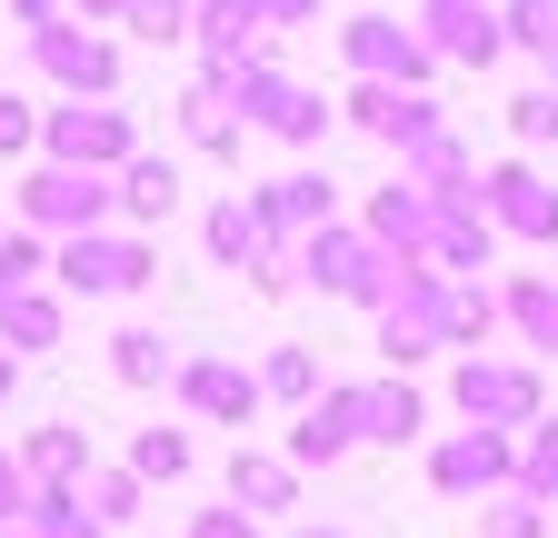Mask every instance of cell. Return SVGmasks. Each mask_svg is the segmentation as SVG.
I'll return each mask as SVG.
<instances>
[{"mask_svg": "<svg viewBox=\"0 0 558 538\" xmlns=\"http://www.w3.org/2000/svg\"><path fill=\"white\" fill-rule=\"evenodd\" d=\"M50 280L70 299H140L160 280V249H150V230H70V240H50Z\"/></svg>", "mask_w": 558, "mask_h": 538, "instance_id": "1", "label": "cell"}, {"mask_svg": "<svg viewBox=\"0 0 558 538\" xmlns=\"http://www.w3.org/2000/svg\"><path fill=\"white\" fill-rule=\"evenodd\" d=\"M11 220L40 230V240H70V230H110L120 220V180L110 170H60V160H31L21 189H11Z\"/></svg>", "mask_w": 558, "mask_h": 538, "instance_id": "2", "label": "cell"}, {"mask_svg": "<svg viewBox=\"0 0 558 538\" xmlns=\"http://www.w3.org/2000/svg\"><path fill=\"white\" fill-rule=\"evenodd\" d=\"M399 249H379L360 220H329V230H310L300 240V280L310 290H329V299H349V309H379L389 290H399Z\"/></svg>", "mask_w": 558, "mask_h": 538, "instance_id": "3", "label": "cell"}, {"mask_svg": "<svg viewBox=\"0 0 558 538\" xmlns=\"http://www.w3.org/2000/svg\"><path fill=\"white\" fill-rule=\"evenodd\" d=\"M439 350H449V269L409 259V269H399V290L379 299V359L409 379L418 359H439Z\"/></svg>", "mask_w": 558, "mask_h": 538, "instance_id": "4", "label": "cell"}, {"mask_svg": "<svg viewBox=\"0 0 558 538\" xmlns=\"http://www.w3.org/2000/svg\"><path fill=\"white\" fill-rule=\"evenodd\" d=\"M449 399H459L469 429H529V419H548L538 359H488V350H469V359L449 369Z\"/></svg>", "mask_w": 558, "mask_h": 538, "instance_id": "5", "label": "cell"}, {"mask_svg": "<svg viewBox=\"0 0 558 538\" xmlns=\"http://www.w3.org/2000/svg\"><path fill=\"white\" fill-rule=\"evenodd\" d=\"M130 150H140V120L120 100H60V110H40V160H60V170H110L120 180Z\"/></svg>", "mask_w": 558, "mask_h": 538, "instance_id": "6", "label": "cell"}, {"mask_svg": "<svg viewBox=\"0 0 558 538\" xmlns=\"http://www.w3.org/2000/svg\"><path fill=\"white\" fill-rule=\"evenodd\" d=\"M339 60H349V81H389V90H429V71H439V50L389 11L339 21Z\"/></svg>", "mask_w": 558, "mask_h": 538, "instance_id": "7", "label": "cell"}, {"mask_svg": "<svg viewBox=\"0 0 558 538\" xmlns=\"http://www.w3.org/2000/svg\"><path fill=\"white\" fill-rule=\"evenodd\" d=\"M31 71H40L60 100H120V50H110L90 21H50V30H31Z\"/></svg>", "mask_w": 558, "mask_h": 538, "instance_id": "8", "label": "cell"}, {"mask_svg": "<svg viewBox=\"0 0 558 538\" xmlns=\"http://www.w3.org/2000/svg\"><path fill=\"white\" fill-rule=\"evenodd\" d=\"M519 479V429H449L429 449V489L439 499H499Z\"/></svg>", "mask_w": 558, "mask_h": 538, "instance_id": "9", "label": "cell"}, {"mask_svg": "<svg viewBox=\"0 0 558 538\" xmlns=\"http://www.w3.org/2000/svg\"><path fill=\"white\" fill-rule=\"evenodd\" d=\"M170 389H180V409H190L199 429H250V419H259V369H240L230 350H190Z\"/></svg>", "mask_w": 558, "mask_h": 538, "instance_id": "10", "label": "cell"}, {"mask_svg": "<svg viewBox=\"0 0 558 538\" xmlns=\"http://www.w3.org/2000/svg\"><path fill=\"white\" fill-rule=\"evenodd\" d=\"M478 210L499 220V240H529V249H558V189L529 170V160H499L478 170Z\"/></svg>", "mask_w": 558, "mask_h": 538, "instance_id": "11", "label": "cell"}, {"mask_svg": "<svg viewBox=\"0 0 558 538\" xmlns=\"http://www.w3.org/2000/svg\"><path fill=\"white\" fill-rule=\"evenodd\" d=\"M418 40H429L439 60H459V71H488V60L509 50V30H499V0H418V21H409Z\"/></svg>", "mask_w": 558, "mask_h": 538, "instance_id": "12", "label": "cell"}, {"mask_svg": "<svg viewBox=\"0 0 558 538\" xmlns=\"http://www.w3.org/2000/svg\"><path fill=\"white\" fill-rule=\"evenodd\" d=\"M429 269H449V280H478L488 259H499V220L478 210V189L459 199H429V249H418Z\"/></svg>", "mask_w": 558, "mask_h": 538, "instance_id": "13", "label": "cell"}, {"mask_svg": "<svg viewBox=\"0 0 558 538\" xmlns=\"http://www.w3.org/2000/svg\"><path fill=\"white\" fill-rule=\"evenodd\" d=\"M250 210H259V230H269L279 249H300L310 230H329V220H339V180H329V170H290V180L250 189Z\"/></svg>", "mask_w": 558, "mask_h": 538, "instance_id": "14", "label": "cell"}, {"mask_svg": "<svg viewBox=\"0 0 558 538\" xmlns=\"http://www.w3.org/2000/svg\"><path fill=\"white\" fill-rule=\"evenodd\" d=\"M349 449H360V379H349V389H319L279 458H290V468H339Z\"/></svg>", "mask_w": 558, "mask_h": 538, "instance_id": "15", "label": "cell"}, {"mask_svg": "<svg viewBox=\"0 0 558 538\" xmlns=\"http://www.w3.org/2000/svg\"><path fill=\"white\" fill-rule=\"evenodd\" d=\"M418 429H429V399H418L399 369L389 379H360V439L369 449H418Z\"/></svg>", "mask_w": 558, "mask_h": 538, "instance_id": "16", "label": "cell"}, {"mask_svg": "<svg viewBox=\"0 0 558 538\" xmlns=\"http://www.w3.org/2000/svg\"><path fill=\"white\" fill-rule=\"evenodd\" d=\"M220 489H230V509H250V518H279V509H300V468H290V458H269V449H230Z\"/></svg>", "mask_w": 558, "mask_h": 538, "instance_id": "17", "label": "cell"}, {"mask_svg": "<svg viewBox=\"0 0 558 538\" xmlns=\"http://www.w3.org/2000/svg\"><path fill=\"white\" fill-rule=\"evenodd\" d=\"M360 230H369L379 249L418 259V249H429V189H418V180H389V189H369V210H360Z\"/></svg>", "mask_w": 558, "mask_h": 538, "instance_id": "18", "label": "cell"}, {"mask_svg": "<svg viewBox=\"0 0 558 538\" xmlns=\"http://www.w3.org/2000/svg\"><path fill=\"white\" fill-rule=\"evenodd\" d=\"M170 210H180V160L130 150V160H120V220H130V230H160Z\"/></svg>", "mask_w": 558, "mask_h": 538, "instance_id": "19", "label": "cell"}, {"mask_svg": "<svg viewBox=\"0 0 558 538\" xmlns=\"http://www.w3.org/2000/svg\"><path fill=\"white\" fill-rule=\"evenodd\" d=\"M21 468H31V489H81L90 479V429L81 419H50L21 439Z\"/></svg>", "mask_w": 558, "mask_h": 538, "instance_id": "20", "label": "cell"}, {"mask_svg": "<svg viewBox=\"0 0 558 538\" xmlns=\"http://www.w3.org/2000/svg\"><path fill=\"white\" fill-rule=\"evenodd\" d=\"M399 180H418L429 199H459V189H478V160H469L459 130H429V140H409V150H399Z\"/></svg>", "mask_w": 558, "mask_h": 538, "instance_id": "21", "label": "cell"}, {"mask_svg": "<svg viewBox=\"0 0 558 538\" xmlns=\"http://www.w3.org/2000/svg\"><path fill=\"white\" fill-rule=\"evenodd\" d=\"M499 309H509V329H519L538 359H558V280H548V269H509V280H499Z\"/></svg>", "mask_w": 558, "mask_h": 538, "instance_id": "22", "label": "cell"}, {"mask_svg": "<svg viewBox=\"0 0 558 538\" xmlns=\"http://www.w3.org/2000/svg\"><path fill=\"white\" fill-rule=\"evenodd\" d=\"M60 329H70L60 290H11V299H0V350H11V359H40V350H60Z\"/></svg>", "mask_w": 558, "mask_h": 538, "instance_id": "23", "label": "cell"}, {"mask_svg": "<svg viewBox=\"0 0 558 538\" xmlns=\"http://www.w3.org/2000/svg\"><path fill=\"white\" fill-rule=\"evenodd\" d=\"M199 249H209V269H250V259H269L279 240L259 230V210H250V189H240V199H220V210L199 220Z\"/></svg>", "mask_w": 558, "mask_h": 538, "instance_id": "24", "label": "cell"}, {"mask_svg": "<svg viewBox=\"0 0 558 538\" xmlns=\"http://www.w3.org/2000/svg\"><path fill=\"white\" fill-rule=\"evenodd\" d=\"M180 130H190V150L240 160V120H230V90H220V81H190V90H180Z\"/></svg>", "mask_w": 558, "mask_h": 538, "instance_id": "25", "label": "cell"}, {"mask_svg": "<svg viewBox=\"0 0 558 538\" xmlns=\"http://www.w3.org/2000/svg\"><path fill=\"white\" fill-rule=\"evenodd\" d=\"M110 379H120V389H170V379H180V350L160 340V329L130 319L120 340H110Z\"/></svg>", "mask_w": 558, "mask_h": 538, "instance_id": "26", "label": "cell"}, {"mask_svg": "<svg viewBox=\"0 0 558 538\" xmlns=\"http://www.w3.org/2000/svg\"><path fill=\"white\" fill-rule=\"evenodd\" d=\"M329 379H319V350L310 340H279L269 359H259V399H290V409H310Z\"/></svg>", "mask_w": 558, "mask_h": 538, "instance_id": "27", "label": "cell"}, {"mask_svg": "<svg viewBox=\"0 0 558 538\" xmlns=\"http://www.w3.org/2000/svg\"><path fill=\"white\" fill-rule=\"evenodd\" d=\"M81 509H90L100 528H130L140 509H150V479H130V458H120V468H100V458H90V479H81Z\"/></svg>", "mask_w": 558, "mask_h": 538, "instance_id": "28", "label": "cell"}, {"mask_svg": "<svg viewBox=\"0 0 558 538\" xmlns=\"http://www.w3.org/2000/svg\"><path fill=\"white\" fill-rule=\"evenodd\" d=\"M509 309H499V290L488 280H449V350L469 359V350H488V329H499Z\"/></svg>", "mask_w": 558, "mask_h": 538, "instance_id": "29", "label": "cell"}, {"mask_svg": "<svg viewBox=\"0 0 558 538\" xmlns=\"http://www.w3.org/2000/svg\"><path fill=\"white\" fill-rule=\"evenodd\" d=\"M31 538H110L90 509H81V489H31V518H21Z\"/></svg>", "mask_w": 558, "mask_h": 538, "instance_id": "30", "label": "cell"}, {"mask_svg": "<svg viewBox=\"0 0 558 538\" xmlns=\"http://www.w3.org/2000/svg\"><path fill=\"white\" fill-rule=\"evenodd\" d=\"M130 479H150V489L190 479V429H140L130 439Z\"/></svg>", "mask_w": 558, "mask_h": 538, "instance_id": "31", "label": "cell"}, {"mask_svg": "<svg viewBox=\"0 0 558 538\" xmlns=\"http://www.w3.org/2000/svg\"><path fill=\"white\" fill-rule=\"evenodd\" d=\"M509 489L558 499V419H529V429H519V479H509Z\"/></svg>", "mask_w": 558, "mask_h": 538, "instance_id": "32", "label": "cell"}, {"mask_svg": "<svg viewBox=\"0 0 558 538\" xmlns=\"http://www.w3.org/2000/svg\"><path fill=\"white\" fill-rule=\"evenodd\" d=\"M478 538H548V499H529V489H499L478 509Z\"/></svg>", "mask_w": 558, "mask_h": 538, "instance_id": "33", "label": "cell"}, {"mask_svg": "<svg viewBox=\"0 0 558 538\" xmlns=\"http://www.w3.org/2000/svg\"><path fill=\"white\" fill-rule=\"evenodd\" d=\"M50 280V240L40 230H0V299L11 290H40Z\"/></svg>", "mask_w": 558, "mask_h": 538, "instance_id": "34", "label": "cell"}, {"mask_svg": "<svg viewBox=\"0 0 558 538\" xmlns=\"http://www.w3.org/2000/svg\"><path fill=\"white\" fill-rule=\"evenodd\" d=\"M120 30H130V40H150V50H180V40H190V0H130Z\"/></svg>", "mask_w": 558, "mask_h": 538, "instance_id": "35", "label": "cell"}, {"mask_svg": "<svg viewBox=\"0 0 558 538\" xmlns=\"http://www.w3.org/2000/svg\"><path fill=\"white\" fill-rule=\"evenodd\" d=\"M509 140H519V150H548V140H558V90H548V81L509 100Z\"/></svg>", "mask_w": 558, "mask_h": 538, "instance_id": "36", "label": "cell"}, {"mask_svg": "<svg viewBox=\"0 0 558 538\" xmlns=\"http://www.w3.org/2000/svg\"><path fill=\"white\" fill-rule=\"evenodd\" d=\"M339 120H349V130H369V140H389V120H399V90H389V81H349Z\"/></svg>", "mask_w": 558, "mask_h": 538, "instance_id": "37", "label": "cell"}, {"mask_svg": "<svg viewBox=\"0 0 558 538\" xmlns=\"http://www.w3.org/2000/svg\"><path fill=\"white\" fill-rule=\"evenodd\" d=\"M499 30H509V50H548L558 40V0H499Z\"/></svg>", "mask_w": 558, "mask_h": 538, "instance_id": "38", "label": "cell"}, {"mask_svg": "<svg viewBox=\"0 0 558 538\" xmlns=\"http://www.w3.org/2000/svg\"><path fill=\"white\" fill-rule=\"evenodd\" d=\"M31 150H40V100L0 90V160H31Z\"/></svg>", "mask_w": 558, "mask_h": 538, "instance_id": "39", "label": "cell"}, {"mask_svg": "<svg viewBox=\"0 0 558 538\" xmlns=\"http://www.w3.org/2000/svg\"><path fill=\"white\" fill-rule=\"evenodd\" d=\"M429 130H449V120H439V100H429V90H399V120H389V150L429 140Z\"/></svg>", "mask_w": 558, "mask_h": 538, "instance_id": "40", "label": "cell"}, {"mask_svg": "<svg viewBox=\"0 0 558 538\" xmlns=\"http://www.w3.org/2000/svg\"><path fill=\"white\" fill-rule=\"evenodd\" d=\"M21 518H31V468L0 449V528H21Z\"/></svg>", "mask_w": 558, "mask_h": 538, "instance_id": "41", "label": "cell"}, {"mask_svg": "<svg viewBox=\"0 0 558 538\" xmlns=\"http://www.w3.org/2000/svg\"><path fill=\"white\" fill-rule=\"evenodd\" d=\"M190 538H259V518H250V509H199Z\"/></svg>", "mask_w": 558, "mask_h": 538, "instance_id": "42", "label": "cell"}, {"mask_svg": "<svg viewBox=\"0 0 558 538\" xmlns=\"http://www.w3.org/2000/svg\"><path fill=\"white\" fill-rule=\"evenodd\" d=\"M250 11H259L269 30H300V21H319V0H250Z\"/></svg>", "mask_w": 558, "mask_h": 538, "instance_id": "43", "label": "cell"}, {"mask_svg": "<svg viewBox=\"0 0 558 538\" xmlns=\"http://www.w3.org/2000/svg\"><path fill=\"white\" fill-rule=\"evenodd\" d=\"M11 21L21 30H50V21H70V0H11Z\"/></svg>", "mask_w": 558, "mask_h": 538, "instance_id": "44", "label": "cell"}, {"mask_svg": "<svg viewBox=\"0 0 558 538\" xmlns=\"http://www.w3.org/2000/svg\"><path fill=\"white\" fill-rule=\"evenodd\" d=\"M130 0H70V21H120Z\"/></svg>", "mask_w": 558, "mask_h": 538, "instance_id": "45", "label": "cell"}, {"mask_svg": "<svg viewBox=\"0 0 558 538\" xmlns=\"http://www.w3.org/2000/svg\"><path fill=\"white\" fill-rule=\"evenodd\" d=\"M11 389H21V359H11V350H0V399H11Z\"/></svg>", "mask_w": 558, "mask_h": 538, "instance_id": "46", "label": "cell"}, {"mask_svg": "<svg viewBox=\"0 0 558 538\" xmlns=\"http://www.w3.org/2000/svg\"><path fill=\"white\" fill-rule=\"evenodd\" d=\"M538 60H548V90H558V40H548V50H538Z\"/></svg>", "mask_w": 558, "mask_h": 538, "instance_id": "47", "label": "cell"}, {"mask_svg": "<svg viewBox=\"0 0 558 538\" xmlns=\"http://www.w3.org/2000/svg\"><path fill=\"white\" fill-rule=\"evenodd\" d=\"M290 538H339V528H290Z\"/></svg>", "mask_w": 558, "mask_h": 538, "instance_id": "48", "label": "cell"}, {"mask_svg": "<svg viewBox=\"0 0 558 538\" xmlns=\"http://www.w3.org/2000/svg\"><path fill=\"white\" fill-rule=\"evenodd\" d=\"M0 538H31V528H0Z\"/></svg>", "mask_w": 558, "mask_h": 538, "instance_id": "49", "label": "cell"}, {"mask_svg": "<svg viewBox=\"0 0 558 538\" xmlns=\"http://www.w3.org/2000/svg\"><path fill=\"white\" fill-rule=\"evenodd\" d=\"M0 210H11V199H0Z\"/></svg>", "mask_w": 558, "mask_h": 538, "instance_id": "50", "label": "cell"}]
</instances>
